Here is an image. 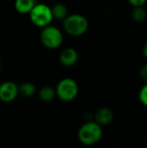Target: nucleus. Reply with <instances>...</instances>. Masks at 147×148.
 <instances>
[{
    "label": "nucleus",
    "instance_id": "nucleus-1",
    "mask_svg": "<svg viewBox=\"0 0 147 148\" xmlns=\"http://www.w3.org/2000/svg\"><path fill=\"white\" fill-rule=\"evenodd\" d=\"M102 138V128L95 121H88L83 124L78 131V139L83 145L93 146Z\"/></svg>",
    "mask_w": 147,
    "mask_h": 148
},
{
    "label": "nucleus",
    "instance_id": "nucleus-2",
    "mask_svg": "<svg viewBox=\"0 0 147 148\" xmlns=\"http://www.w3.org/2000/svg\"><path fill=\"white\" fill-rule=\"evenodd\" d=\"M88 19L81 14L68 15L63 19L64 30L70 36H78L87 32L88 29Z\"/></svg>",
    "mask_w": 147,
    "mask_h": 148
},
{
    "label": "nucleus",
    "instance_id": "nucleus-3",
    "mask_svg": "<svg viewBox=\"0 0 147 148\" xmlns=\"http://www.w3.org/2000/svg\"><path fill=\"white\" fill-rule=\"evenodd\" d=\"M29 14L33 24L39 28H44L49 25L53 20L51 8L45 3L35 4Z\"/></svg>",
    "mask_w": 147,
    "mask_h": 148
},
{
    "label": "nucleus",
    "instance_id": "nucleus-4",
    "mask_svg": "<svg viewBox=\"0 0 147 148\" xmlns=\"http://www.w3.org/2000/svg\"><path fill=\"white\" fill-rule=\"evenodd\" d=\"M78 92V84L72 78H63L61 80L55 89L56 96L62 101H71L75 100Z\"/></svg>",
    "mask_w": 147,
    "mask_h": 148
},
{
    "label": "nucleus",
    "instance_id": "nucleus-5",
    "mask_svg": "<svg viewBox=\"0 0 147 148\" xmlns=\"http://www.w3.org/2000/svg\"><path fill=\"white\" fill-rule=\"evenodd\" d=\"M40 38L42 43L49 49H56L60 47L63 42L62 31L56 27L50 26V24L42 28Z\"/></svg>",
    "mask_w": 147,
    "mask_h": 148
},
{
    "label": "nucleus",
    "instance_id": "nucleus-6",
    "mask_svg": "<svg viewBox=\"0 0 147 148\" xmlns=\"http://www.w3.org/2000/svg\"><path fill=\"white\" fill-rule=\"evenodd\" d=\"M18 94V86L12 82H5L0 85V100L3 102L13 101Z\"/></svg>",
    "mask_w": 147,
    "mask_h": 148
},
{
    "label": "nucleus",
    "instance_id": "nucleus-7",
    "mask_svg": "<svg viewBox=\"0 0 147 148\" xmlns=\"http://www.w3.org/2000/svg\"><path fill=\"white\" fill-rule=\"evenodd\" d=\"M78 58H79L78 52L73 48H67L63 49L59 56L60 62L62 63V65L65 67L74 66L77 62Z\"/></svg>",
    "mask_w": 147,
    "mask_h": 148
},
{
    "label": "nucleus",
    "instance_id": "nucleus-8",
    "mask_svg": "<svg viewBox=\"0 0 147 148\" xmlns=\"http://www.w3.org/2000/svg\"><path fill=\"white\" fill-rule=\"evenodd\" d=\"M94 120L101 126L108 125L113 120V113L107 108H101L95 113Z\"/></svg>",
    "mask_w": 147,
    "mask_h": 148
},
{
    "label": "nucleus",
    "instance_id": "nucleus-9",
    "mask_svg": "<svg viewBox=\"0 0 147 148\" xmlns=\"http://www.w3.org/2000/svg\"><path fill=\"white\" fill-rule=\"evenodd\" d=\"M35 4L34 0H16L15 9L21 14H29Z\"/></svg>",
    "mask_w": 147,
    "mask_h": 148
},
{
    "label": "nucleus",
    "instance_id": "nucleus-10",
    "mask_svg": "<svg viewBox=\"0 0 147 148\" xmlns=\"http://www.w3.org/2000/svg\"><path fill=\"white\" fill-rule=\"evenodd\" d=\"M38 95H39V98L41 101H42L44 102H50L55 100V98L56 96V93H55V90L54 88H52L51 87L45 86L40 89Z\"/></svg>",
    "mask_w": 147,
    "mask_h": 148
},
{
    "label": "nucleus",
    "instance_id": "nucleus-11",
    "mask_svg": "<svg viewBox=\"0 0 147 148\" xmlns=\"http://www.w3.org/2000/svg\"><path fill=\"white\" fill-rule=\"evenodd\" d=\"M53 18H56L58 20H63L68 14V8L62 3H56L51 8Z\"/></svg>",
    "mask_w": 147,
    "mask_h": 148
},
{
    "label": "nucleus",
    "instance_id": "nucleus-12",
    "mask_svg": "<svg viewBox=\"0 0 147 148\" xmlns=\"http://www.w3.org/2000/svg\"><path fill=\"white\" fill-rule=\"evenodd\" d=\"M36 86L31 82H23L18 87L19 94L24 97H31L36 93Z\"/></svg>",
    "mask_w": 147,
    "mask_h": 148
},
{
    "label": "nucleus",
    "instance_id": "nucleus-13",
    "mask_svg": "<svg viewBox=\"0 0 147 148\" xmlns=\"http://www.w3.org/2000/svg\"><path fill=\"white\" fill-rule=\"evenodd\" d=\"M132 16L135 22H138V23L143 22L146 20L147 16L146 10H145V8L143 6L134 7L133 10L132 12Z\"/></svg>",
    "mask_w": 147,
    "mask_h": 148
},
{
    "label": "nucleus",
    "instance_id": "nucleus-14",
    "mask_svg": "<svg viewBox=\"0 0 147 148\" xmlns=\"http://www.w3.org/2000/svg\"><path fill=\"white\" fill-rule=\"evenodd\" d=\"M139 99L144 106L147 107V82L141 88L139 94Z\"/></svg>",
    "mask_w": 147,
    "mask_h": 148
},
{
    "label": "nucleus",
    "instance_id": "nucleus-15",
    "mask_svg": "<svg viewBox=\"0 0 147 148\" xmlns=\"http://www.w3.org/2000/svg\"><path fill=\"white\" fill-rule=\"evenodd\" d=\"M128 3L133 7H139L144 6L147 0H127Z\"/></svg>",
    "mask_w": 147,
    "mask_h": 148
},
{
    "label": "nucleus",
    "instance_id": "nucleus-16",
    "mask_svg": "<svg viewBox=\"0 0 147 148\" xmlns=\"http://www.w3.org/2000/svg\"><path fill=\"white\" fill-rule=\"evenodd\" d=\"M139 75H140V77L142 78V80L145 81L146 82H147V64L144 65V66L140 69Z\"/></svg>",
    "mask_w": 147,
    "mask_h": 148
},
{
    "label": "nucleus",
    "instance_id": "nucleus-17",
    "mask_svg": "<svg viewBox=\"0 0 147 148\" xmlns=\"http://www.w3.org/2000/svg\"><path fill=\"white\" fill-rule=\"evenodd\" d=\"M142 54L145 57L147 58V41L144 43L143 45V49H142Z\"/></svg>",
    "mask_w": 147,
    "mask_h": 148
},
{
    "label": "nucleus",
    "instance_id": "nucleus-18",
    "mask_svg": "<svg viewBox=\"0 0 147 148\" xmlns=\"http://www.w3.org/2000/svg\"><path fill=\"white\" fill-rule=\"evenodd\" d=\"M146 147H147V140H146Z\"/></svg>",
    "mask_w": 147,
    "mask_h": 148
},
{
    "label": "nucleus",
    "instance_id": "nucleus-19",
    "mask_svg": "<svg viewBox=\"0 0 147 148\" xmlns=\"http://www.w3.org/2000/svg\"><path fill=\"white\" fill-rule=\"evenodd\" d=\"M0 59H1V56H0Z\"/></svg>",
    "mask_w": 147,
    "mask_h": 148
}]
</instances>
